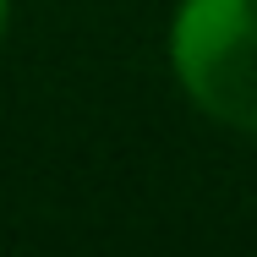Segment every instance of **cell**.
Listing matches in <instances>:
<instances>
[{"label":"cell","mask_w":257,"mask_h":257,"mask_svg":"<svg viewBox=\"0 0 257 257\" xmlns=\"http://www.w3.org/2000/svg\"><path fill=\"white\" fill-rule=\"evenodd\" d=\"M6 17H11V0H0V39H6Z\"/></svg>","instance_id":"obj_2"},{"label":"cell","mask_w":257,"mask_h":257,"mask_svg":"<svg viewBox=\"0 0 257 257\" xmlns=\"http://www.w3.org/2000/svg\"><path fill=\"white\" fill-rule=\"evenodd\" d=\"M170 66L208 120L257 137V0H181Z\"/></svg>","instance_id":"obj_1"}]
</instances>
